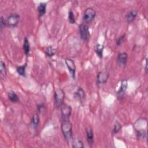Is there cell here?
Returning a JSON list of instances; mask_svg holds the SVG:
<instances>
[{
    "label": "cell",
    "mask_w": 148,
    "mask_h": 148,
    "mask_svg": "<svg viewBox=\"0 0 148 148\" xmlns=\"http://www.w3.org/2000/svg\"><path fill=\"white\" fill-rule=\"evenodd\" d=\"M61 129L65 140L66 142L71 140L73 138V132L72 125L69 120H62L61 121Z\"/></svg>",
    "instance_id": "obj_1"
},
{
    "label": "cell",
    "mask_w": 148,
    "mask_h": 148,
    "mask_svg": "<svg viewBox=\"0 0 148 148\" xmlns=\"http://www.w3.org/2000/svg\"><path fill=\"white\" fill-rule=\"evenodd\" d=\"M65 96L64 91L62 88H58L55 90L54 93V103L56 109L61 108L64 103Z\"/></svg>",
    "instance_id": "obj_2"
},
{
    "label": "cell",
    "mask_w": 148,
    "mask_h": 148,
    "mask_svg": "<svg viewBox=\"0 0 148 148\" xmlns=\"http://www.w3.org/2000/svg\"><path fill=\"white\" fill-rule=\"evenodd\" d=\"M97 14L96 10L92 7H88L84 11L83 20L86 24H89L92 21Z\"/></svg>",
    "instance_id": "obj_3"
},
{
    "label": "cell",
    "mask_w": 148,
    "mask_h": 148,
    "mask_svg": "<svg viewBox=\"0 0 148 148\" xmlns=\"http://www.w3.org/2000/svg\"><path fill=\"white\" fill-rule=\"evenodd\" d=\"M20 20V15L17 13L10 14L6 19V27L13 28L16 27Z\"/></svg>",
    "instance_id": "obj_4"
},
{
    "label": "cell",
    "mask_w": 148,
    "mask_h": 148,
    "mask_svg": "<svg viewBox=\"0 0 148 148\" xmlns=\"http://www.w3.org/2000/svg\"><path fill=\"white\" fill-rule=\"evenodd\" d=\"M80 37L84 42H87L90 37V33L88 26L86 24H80L79 26Z\"/></svg>",
    "instance_id": "obj_5"
},
{
    "label": "cell",
    "mask_w": 148,
    "mask_h": 148,
    "mask_svg": "<svg viewBox=\"0 0 148 148\" xmlns=\"http://www.w3.org/2000/svg\"><path fill=\"white\" fill-rule=\"evenodd\" d=\"M128 87V81L127 79H123L120 82V86L116 91L117 98L121 101L124 99Z\"/></svg>",
    "instance_id": "obj_6"
},
{
    "label": "cell",
    "mask_w": 148,
    "mask_h": 148,
    "mask_svg": "<svg viewBox=\"0 0 148 148\" xmlns=\"http://www.w3.org/2000/svg\"><path fill=\"white\" fill-rule=\"evenodd\" d=\"M109 76V73L106 69L99 71L97 75V84L98 86L105 84L108 82Z\"/></svg>",
    "instance_id": "obj_7"
},
{
    "label": "cell",
    "mask_w": 148,
    "mask_h": 148,
    "mask_svg": "<svg viewBox=\"0 0 148 148\" xmlns=\"http://www.w3.org/2000/svg\"><path fill=\"white\" fill-rule=\"evenodd\" d=\"M61 119L62 120H69L72 114V108L70 105L64 103L61 107Z\"/></svg>",
    "instance_id": "obj_8"
},
{
    "label": "cell",
    "mask_w": 148,
    "mask_h": 148,
    "mask_svg": "<svg viewBox=\"0 0 148 148\" xmlns=\"http://www.w3.org/2000/svg\"><path fill=\"white\" fill-rule=\"evenodd\" d=\"M65 64L68 69L69 72L71 73V75L73 79L76 78V65L74 61L69 58H66L65 59Z\"/></svg>",
    "instance_id": "obj_9"
},
{
    "label": "cell",
    "mask_w": 148,
    "mask_h": 148,
    "mask_svg": "<svg viewBox=\"0 0 148 148\" xmlns=\"http://www.w3.org/2000/svg\"><path fill=\"white\" fill-rule=\"evenodd\" d=\"M86 139L88 145L90 147H91L94 144V132L92 128L90 126H88L86 129Z\"/></svg>",
    "instance_id": "obj_10"
},
{
    "label": "cell",
    "mask_w": 148,
    "mask_h": 148,
    "mask_svg": "<svg viewBox=\"0 0 148 148\" xmlns=\"http://www.w3.org/2000/svg\"><path fill=\"white\" fill-rule=\"evenodd\" d=\"M128 54L126 52L119 53L117 55V62L119 65L121 67H125L127 60H128Z\"/></svg>",
    "instance_id": "obj_11"
},
{
    "label": "cell",
    "mask_w": 148,
    "mask_h": 148,
    "mask_svg": "<svg viewBox=\"0 0 148 148\" xmlns=\"http://www.w3.org/2000/svg\"><path fill=\"white\" fill-rule=\"evenodd\" d=\"M74 97L75 99L79 101L80 103L84 102L86 99V94L84 90L82 87H79L76 92H75Z\"/></svg>",
    "instance_id": "obj_12"
},
{
    "label": "cell",
    "mask_w": 148,
    "mask_h": 148,
    "mask_svg": "<svg viewBox=\"0 0 148 148\" xmlns=\"http://www.w3.org/2000/svg\"><path fill=\"white\" fill-rule=\"evenodd\" d=\"M138 14V10L135 9L131 10L128 12H127V14H125V18H126L127 22L128 24L132 23L136 18Z\"/></svg>",
    "instance_id": "obj_13"
},
{
    "label": "cell",
    "mask_w": 148,
    "mask_h": 148,
    "mask_svg": "<svg viewBox=\"0 0 148 148\" xmlns=\"http://www.w3.org/2000/svg\"><path fill=\"white\" fill-rule=\"evenodd\" d=\"M103 49H104L103 45H102L100 43H97L95 46V48H94L95 52L96 54L97 55V56L98 57V58L100 59L103 58Z\"/></svg>",
    "instance_id": "obj_14"
},
{
    "label": "cell",
    "mask_w": 148,
    "mask_h": 148,
    "mask_svg": "<svg viewBox=\"0 0 148 148\" xmlns=\"http://www.w3.org/2000/svg\"><path fill=\"white\" fill-rule=\"evenodd\" d=\"M46 7H47V3L46 2H40L38 8L37 10L38 12V14L39 17L43 16L46 12Z\"/></svg>",
    "instance_id": "obj_15"
},
{
    "label": "cell",
    "mask_w": 148,
    "mask_h": 148,
    "mask_svg": "<svg viewBox=\"0 0 148 148\" xmlns=\"http://www.w3.org/2000/svg\"><path fill=\"white\" fill-rule=\"evenodd\" d=\"M23 50L24 51L25 54L28 56L29 54V52H30V44L29 42L28 41V38L25 36L24 38V42H23Z\"/></svg>",
    "instance_id": "obj_16"
},
{
    "label": "cell",
    "mask_w": 148,
    "mask_h": 148,
    "mask_svg": "<svg viewBox=\"0 0 148 148\" xmlns=\"http://www.w3.org/2000/svg\"><path fill=\"white\" fill-rule=\"evenodd\" d=\"M45 53L46 56L49 57H53L56 53V49L53 46H49L46 47Z\"/></svg>",
    "instance_id": "obj_17"
},
{
    "label": "cell",
    "mask_w": 148,
    "mask_h": 148,
    "mask_svg": "<svg viewBox=\"0 0 148 148\" xmlns=\"http://www.w3.org/2000/svg\"><path fill=\"white\" fill-rule=\"evenodd\" d=\"M27 66V63H25L24 64H23L22 65L18 66L16 68V71L20 76H23V77H25L26 76L25 69H26Z\"/></svg>",
    "instance_id": "obj_18"
},
{
    "label": "cell",
    "mask_w": 148,
    "mask_h": 148,
    "mask_svg": "<svg viewBox=\"0 0 148 148\" xmlns=\"http://www.w3.org/2000/svg\"><path fill=\"white\" fill-rule=\"evenodd\" d=\"M8 96L9 100L13 103H17L19 101L18 96L14 91H9L8 94Z\"/></svg>",
    "instance_id": "obj_19"
},
{
    "label": "cell",
    "mask_w": 148,
    "mask_h": 148,
    "mask_svg": "<svg viewBox=\"0 0 148 148\" xmlns=\"http://www.w3.org/2000/svg\"><path fill=\"white\" fill-rule=\"evenodd\" d=\"M39 123H40V117L39 114L37 113L34 114L32 117L31 125L34 128H36L39 124Z\"/></svg>",
    "instance_id": "obj_20"
},
{
    "label": "cell",
    "mask_w": 148,
    "mask_h": 148,
    "mask_svg": "<svg viewBox=\"0 0 148 148\" xmlns=\"http://www.w3.org/2000/svg\"><path fill=\"white\" fill-rule=\"evenodd\" d=\"M72 147L73 148H83L84 143L79 139H75L72 140Z\"/></svg>",
    "instance_id": "obj_21"
},
{
    "label": "cell",
    "mask_w": 148,
    "mask_h": 148,
    "mask_svg": "<svg viewBox=\"0 0 148 148\" xmlns=\"http://www.w3.org/2000/svg\"><path fill=\"white\" fill-rule=\"evenodd\" d=\"M121 124L119 121H118L117 120H116L114 123L113 128L112 130L113 133L114 134H116L119 133L121 131Z\"/></svg>",
    "instance_id": "obj_22"
},
{
    "label": "cell",
    "mask_w": 148,
    "mask_h": 148,
    "mask_svg": "<svg viewBox=\"0 0 148 148\" xmlns=\"http://www.w3.org/2000/svg\"><path fill=\"white\" fill-rule=\"evenodd\" d=\"M136 135L138 139H146V132L145 130H136Z\"/></svg>",
    "instance_id": "obj_23"
},
{
    "label": "cell",
    "mask_w": 148,
    "mask_h": 148,
    "mask_svg": "<svg viewBox=\"0 0 148 148\" xmlns=\"http://www.w3.org/2000/svg\"><path fill=\"white\" fill-rule=\"evenodd\" d=\"M68 21L71 24H75L76 23V19L74 15V13L72 9H70L68 12Z\"/></svg>",
    "instance_id": "obj_24"
},
{
    "label": "cell",
    "mask_w": 148,
    "mask_h": 148,
    "mask_svg": "<svg viewBox=\"0 0 148 148\" xmlns=\"http://www.w3.org/2000/svg\"><path fill=\"white\" fill-rule=\"evenodd\" d=\"M0 73L2 76H5L7 73L6 64L2 60L0 61Z\"/></svg>",
    "instance_id": "obj_25"
},
{
    "label": "cell",
    "mask_w": 148,
    "mask_h": 148,
    "mask_svg": "<svg viewBox=\"0 0 148 148\" xmlns=\"http://www.w3.org/2000/svg\"><path fill=\"white\" fill-rule=\"evenodd\" d=\"M125 37H126L125 34H123V35H121L120 36H119V37L116 39V45H117V46H120V45H121L125 42Z\"/></svg>",
    "instance_id": "obj_26"
},
{
    "label": "cell",
    "mask_w": 148,
    "mask_h": 148,
    "mask_svg": "<svg viewBox=\"0 0 148 148\" xmlns=\"http://www.w3.org/2000/svg\"><path fill=\"white\" fill-rule=\"evenodd\" d=\"M0 21H1V31H2V29L6 27V19L4 18V17L2 16H1V18H0Z\"/></svg>",
    "instance_id": "obj_27"
},
{
    "label": "cell",
    "mask_w": 148,
    "mask_h": 148,
    "mask_svg": "<svg viewBox=\"0 0 148 148\" xmlns=\"http://www.w3.org/2000/svg\"><path fill=\"white\" fill-rule=\"evenodd\" d=\"M37 110L39 113H42L45 109V105L44 103H40L37 105Z\"/></svg>",
    "instance_id": "obj_28"
},
{
    "label": "cell",
    "mask_w": 148,
    "mask_h": 148,
    "mask_svg": "<svg viewBox=\"0 0 148 148\" xmlns=\"http://www.w3.org/2000/svg\"><path fill=\"white\" fill-rule=\"evenodd\" d=\"M147 58H146V63H145V73H147Z\"/></svg>",
    "instance_id": "obj_29"
}]
</instances>
